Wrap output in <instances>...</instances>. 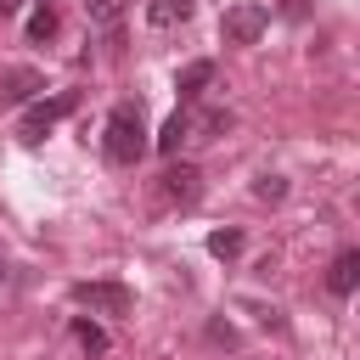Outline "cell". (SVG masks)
<instances>
[{
  "label": "cell",
  "mask_w": 360,
  "mask_h": 360,
  "mask_svg": "<svg viewBox=\"0 0 360 360\" xmlns=\"http://www.w3.org/2000/svg\"><path fill=\"white\" fill-rule=\"evenodd\" d=\"M146 118H141V101H118L112 112H107V129H101V152H107V163H118V169H135L141 158H146Z\"/></svg>",
  "instance_id": "1"
},
{
  "label": "cell",
  "mask_w": 360,
  "mask_h": 360,
  "mask_svg": "<svg viewBox=\"0 0 360 360\" xmlns=\"http://www.w3.org/2000/svg\"><path fill=\"white\" fill-rule=\"evenodd\" d=\"M264 28H270V6H259V0H236V6L219 17V34H225V45H253Z\"/></svg>",
  "instance_id": "2"
},
{
  "label": "cell",
  "mask_w": 360,
  "mask_h": 360,
  "mask_svg": "<svg viewBox=\"0 0 360 360\" xmlns=\"http://www.w3.org/2000/svg\"><path fill=\"white\" fill-rule=\"evenodd\" d=\"M73 304H84V309H96V315H129L135 292H129L124 281H73Z\"/></svg>",
  "instance_id": "3"
},
{
  "label": "cell",
  "mask_w": 360,
  "mask_h": 360,
  "mask_svg": "<svg viewBox=\"0 0 360 360\" xmlns=\"http://www.w3.org/2000/svg\"><path fill=\"white\" fill-rule=\"evenodd\" d=\"M68 112H73V96H51V101H34V107L17 118V135H22L28 146H39V141H45V135H51V129L68 118Z\"/></svg>",
  "instance_id": "4"
},
{
  "label": "cell",
  "mask_w": 360,
  "mask_h": 360,
  "mask_svg": "<svg viewBox=\"0 0 360 360\" xmlns=\"http://www.w3.org/2000/svg\"><path fill=\"white\" fill-rule=\"evenodd\" d=\"M197 197H202V174L191 163H174L158 174V208H191Z\"/></svg>",
  "instance_id": "5"
},
{
  "label": "cell",
  "mask_w": 360,
  "mask_h": 360,
  "mask_svg": "<svg viewBox=\"0 0 360 360\" xmlns=\"http://www.w3.org/2000/svg\"><path fill=\"white\" fill-rule=\"evenodd\" d=\"M354 281H360V253H354V248H343V253L332 259V270H326V287H332L338 298H349V292H354Z\"/></svg>",
  "instance_id": "6"
},
{
  "label": "cell",
  "mask_w": 360,
  "mask_h": 360,
  "mask_svg": "<svg viewBox=\"0 0 360 360\" xmlns=\"http://www.w3.org/2000/svg\"><path fill=\"white\" fill-rule=\"evenodd\" d=\"M124 6H129V0H84V17H90V28H101V34H118V22H124Z\"/></svg>",
  "instance_id": "7"
},
{
  "label": "cell",
  "mask_w": 360,
  "mask_h": 360,
  "mask_svg": "<svg viewBox=\"0 0 360 360\" xmlns=\"http://www.w3.org/2000/svg\"><path fill=\"white\" fill-rule=\"evenodd\" d=\"M208 84H214V62H186V68H180V79H174V90H180L186 101H191V96H202Z\"/></svg>",
  "instance_id": "8"
},
{
  "label": "cell",
  "mask_w": 360,
  "mask_h": 360,
  "mask_svg": "<svg viewBox=\"0 0 360 360\" xmlns=\"http://www.w3.org/2000/svg\"><path fill=\"white\" fill-rule=\"evenodd\" d=\"M186 135H191V118H186V112H169V118H163V129H158V135H152V146H158V152H169V158H174V152H180V141H186Z\"/></svg>",
  "instance_id": "9"
},
{
  "label": "cell",
  "mask_w": 360,
  "mask_h": 360,
  "mask_svg": "<svg viewBox=\"0 0 360 360\" xmlns=\"http://www.w3.org/2000/svg\"><path fill=\"white\" fill-rule=\"evenodd\" d=\"M191 17V0H152L146 6V22L152 28H174V22H186Z\"/></svg>",
  "instance_id": "10"
},
{
  "label": "cell",
  "mask_w": 360,
  "mask_h": 360,
  "mask_svg": "<svg viewBox=\"0 0 360 360\" xmlns=\"http://www.w3.org/2000/svg\"><path fill=\"white\" fill-rule=\"evenodd\" d=\"M56 22H62V17H56V6H51V0H39V6H34V17H28V39H51V34H56Z\"/></svg>",
  "instance_id": "11"
},
{
  "label": "cell",
  "mask_w": 360,
  "mask_h": 360,
  "mask_svg": "<svg viewBox=\"0 0 360 360\" xmlns=\"http://www.w3.org/2000/svg\"><path fill=\"white\" fill-rule=\"evenodd\" d=\"M28 90H39V73H28V68H17V73L0 79V101H17V96H28Z\"/></svg>",
  "instance_id": "12"
},
{
  "label": "cell",
  "mask_w": 360,
  "mask_h": 360,
  "mask_svg": "<svg viewBox=\"0 0 360 360\" xmlns=\"http://www.w3.org/2000/svg\"><path fill=\"white\" fill-rule=\"evenodd\" d=\"M208 253H214V259H236V253H242V231H214V236H208Z\"/></svg>",
  "instance_id": "13"
},
{
  "label": "cell",
  "mask_w": 360,
  "mask_h": 360,
  "mask_svg": "<svg viewBox=\"0 0 360 360\" xmlns=\"http://www.w3.org/2000/svg\"><path fill=\"white\" fill-rule=\"evenodd\" d=\"M253 197H259V202H281V197H287V180H281V174H259V180H253Z\"/></svg>",
  "instance_id": "14"
},
{
  "label": "cell",
  "mask_w": 360,
  "mask_h": 360,
  "mask_svg": "<svg viewBox=\"0 0 360 360\" xmlns=\"http://www.w3.org/2000/svg\"><path fill=\"white\" fill-rule=\"evenodd\" d=\"M73 332H79V343H84V349H90V354H101V349H107V332H101V326H96V321H79V326H73Z\"/></svg>",
  "instance_id": "15"
},
{
  "label": "cell",
  "mask_w": 360,
  "mask_h": 360,
  "mask_svg": "<svg viewBox=\"0 0 360 360\" xmlns=\"http://www.w3.org/2000/svg\"><path fill=\"white\" fill-rule=\"evenodd\" d=\"M281 11H287V17H304L309 6H304V0H281Z\"/></svg>",
  "instance_id": "16"
},
{
  "label": "cell",
  "mask_w": 360,
  "mask_h": 360,
  "mask_svg": "<svg viewBox=\"0 0 360 360\" xmlns=\"http://www.w3.org/2000/svg\"><path fill=\"white\" fill-rule=\"evenodd\" d=\"M11 11H17V0H0V17H11Z\"/></svg>",
  "instance_id": "17"
}]
</instances>
